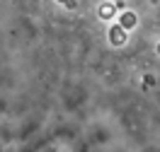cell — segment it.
Listing matches in <instances>:
<instances>
[{"label": "cell", "mask_w": 160, "mask_h": 152, "mask_svg": "<svg viewBox=\"0 0 160 152\" xmlns=\"http://www.w3.org/2000/svg\"><path fill=\"white\" fill-rule=\"evenodd\" d=\"M133 15H126V17H124V27H131V24H133Z\"/></svg>", "instance_id": "obj_1"}, {"label": "cell", "mask_w": 160, "mask_h": 152, "mask_svg": "<svg viewBox=\"0 0 160 152\" xmlns=\"http://www.w3.org/2000/svg\"><path fill=\"white\" fill-rule=\"evenodd\" d=\"M150 2H155V0H150Z\"/></svg>", "instance_id": "obj_3"}, {"label": "cell", "mask_w": 160, "mask_h": 152, "mask_svg": "<svg viewBox=\"0 0 160 152\" xmlns=\"http://www.w3.org/2000/svg\"><path fill=\"white\" fill-rule=\"evenodd\" d=\"M0 152H2V147H0Z\"/></svg>", "instance_id": "obj_4"}, {"label": "cell", "mask_w": 160, "mask_h": 152, "mask_svg": "<svg viewBox=\"0 0 160 152\" xmlns=\"http://www.w3.org/2000/svg\"><path fill=\"white\" fill-rule=\"evenodd\" d=\"M41 152H56V147H44Z\"/></svg>", "instance_id": "obj_2"}]
</instances>
